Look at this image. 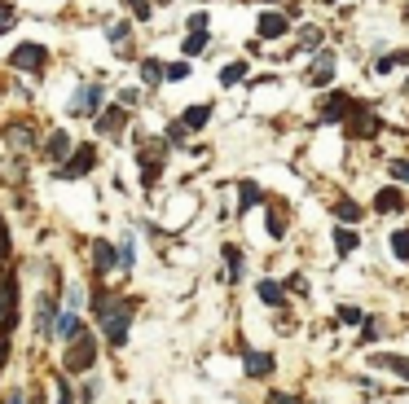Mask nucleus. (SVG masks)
Segmentation results:
<instances>
[{"instance_id": "obj_1", "label": "nucleus", "mask_w": 409, "mask_h": 404, "mask_svg": "<svg viewBox=\"0 0 409 404\" xmlns=\"http://www.w3.org/2000/svg\"><path fill=\"white\" fill-rule=\"evenodd\" d=\"M128 321H133V299H123L119 308L110 303V308L101 312V334H106L110 347H123L128 343Z\"/></svg>"}, {"instance_id": "obj_2", "label": "nucleus", "mask_w": 409, "mask_h": 404, "mask_svg": "<svg viewBox=\"0 0 409 404\" xmlns=\"http://www.w3.org/2000/svg\"><path fill=\"white\" fill-rule=\"evenodd\" d=\"M93 356H97V347H93V339L80 330V343L71 339V351H66V369H71V373H80V369H88V365H93Z\"/></svg>"}, {"instance_id": "obj_3", "label": "nucleus", "mask_w": 409, "mask_h": 404, "mask_svg": "<svg viewBox=\"0 0 409 404\" xmlns=\"http://www.w3.org/2000/svg\"><path fill=\"white\" fill-rule=\"evenodd\" d=\"M9 62H14L18 70H40V66H44V48H40V44H18L14 53H9Z\"/></svg>"}, {"instance_id": "obj_4", "label": "nucleus", "mask_w": 409, "mask_h": 404, "mask_svg": "<svg viewBox=\"0 0 409 404\" xmlns=\"http://www.w3.org/2000/svg\"><path fill=\"white\" fill-rule=\"evenodd\" d=\"M93 163H97V154H93V145H80V154H75V163H66L58 176H66V181H75V176H88L93 171Z\"/></svg>"}, {"instance_id": "obj_5", "label": "nucleus", "mask_w": 409, "mask_h": 404, "mask_svg": "<svg viewBox=\"0 0 409 404\" xmlns=\"http://www.w3.org/2000/svg\"><path fill=\"white\" fill-rule=\"evenodd\" d=\"M101 97H106V92H101L97 84H88L84 92H75V97H71V115H84V110H97V106H101Z\"/></svg>"}, {"instance_id": "obj_6", "label": "nucleus", "mask_w": 409, "mask_h": 404, "mask_svg": "<svg viewBox=\"0 0 409 404\" xmlns=\"http://www.w3.org/2000/svg\"><path fill=\"white\" fill-rule=\"evenodd\" d=\"M352 110H356L352 101H348L343 92H335V97L326 101V110H321V123H339V119H343V115H352Z\"/></svg>"}, {"instance_id": "obj_7", "label": "nucleus", "mask_w": 409, "mask_h": 404, "mask_svg": "<svg viewBox=\"0 0 409 404\" xmlns=\"http://www.w3.org/2000/svg\"><path fill=\"white\" fill-rule=\"evenodd\" d=\"M97 132H101V137H119V132H123V110H119V106L101 110V115H97Z\"/></svg>"}, {"instance_id": "obj_8", "label": "nucleus", "mask_w": 409, "mask_h": 404, "mask_svg": "<svg viewBox=\"0 0 409 404\" xmlns=\"http://www.w3.org/2000/svg\"><path fill=\"white\" fill-rule=\"evenodd\" d=\"M286 27H291V22H286V14H264V18H260V36H264V40L286 36Z\"/></svg>"}, {"instance_id": "obj_9", "label": "nucleus", "mask_w": 409, "mask_h": 404, "mask_svg": "<svg viewBox=\"0 0 409 404\" xmlns=\"http://www.w3.org/2000/svg\"><path fill=\"white\" fill-rule=\"evenodd\" d=\"M53 321H58V303H53V299H40V312H36V330H40V334H53Z\"/></svg>"}, {"instance_id": "obj_10", "label": "nucleus", "mask_w": 409, "mask_h": 404, "mask_svg": "<svg viewBox=\"0 0 409 404\" xmlns=\"http://www.w3.org/2000/svg\"><path fill=\"white\" fill-rule=\"evenodd\" d=\"M330 75H335V53H330V48H321L317 62H313V84H326Z\"/></svg>"}, {"instance_id": "obj_11", "label": "nucleus", "mask_w": 409, "mask_h": 404, "mask_svg": "<svg viewBox=\"0 0 409 404\" xmlns=\"http://www.w3.org/2000/svg\"><path fill=\"white\" fill-rule=\"evenodd\" d=\"M80 330H84V325H80V317H75V312H66V317L53 325V334H58V339H66V343H71V339H80Z\"/></svg>"}, {"instance_id": "obj_12", "label": "nucleus", "mask_w": 409, "mask_h": 404, "mask_svg": "<svg viewBox=\"0 0 409 404\" xmlns=\"http://www.w3.org/2000/svg\"><path fill=\"white\" fill-rule=\"evenodd\" d=\"M247 373H251V378L273 373V356H264V351H251V356H247Z\"/></svg>"}, {"instance_id": "obj_13", "label": "nucleus", "mask_w": 409, "mask_h": 404, "mask_svg": "<svg viewBox=\"0 0 409 404\" xmlns=\"http://www.w3.org/2000/svg\"><path fill=\"white\" fill-rule=\"evenodd\" d=\"M93 260H97L101 272H110V268H115V246H110V242H93Z\"/></svg>"}, {"instance_id": "obj_14", "label": "nucleus", "mask_w": 409, "mask_h": 404, "mask_svg": "<svg viewBox=\"0 0 409 404\" xmlns=\"http://www.w3.org/2000/svg\"><path fill=\"white\" fill-rule=\"evenodd\" d=\"M207 115H212V106H190V110L181 115V128H202Z\"/></svg>"}, {"instance_id": "obj_15", "label": "nucleus", "mask_w": 409, "mask_h": 404, "mask_svg": "<svg viewBox=\"0 0 409 404\" xmlns=\"http://www.w3.org/2000/svg\"><path fill=\"white\" fill-rule=\"evenodd\" d=\"M260 299L269 303V308H282V303H286V299H282V286H277V282H260Z\"/></svg>"}, {"instance_id": "obj_16", "label": "nucleus", "mask_w": 409, "mask_h": 404, "mask_svg": "<svg viewBox=\"0 0 409 404\" xmlns=\"http://www.w3.org/2000/svg\"><path fill=\"white\" fill-rule=\"evenodd\" d=\"M374 211H400V193H396V189H383V193L374 198Z\"/></svg>"}, {"instance_id": "obj_17", "label": "nucleus", "mask_w": 409, "mask_h": 404, "mask_svg": "<svg viewBox=\"0 0 409 404\" xmlns=\"http://www.w3.org/2000/svg\"><path fill=\"white\" fill-rule=\"evenodd\" d=\"M238 193H242V202H238V207H242V211L251 207V202H264V189H260V185H251V181H247V185H242Z\"/></svg>"}, {"instance_id": "obj_18", "label": "nucleus", "mask_w": 409, "mask_h": 404, "mask_svg": "<svg viewBox=\"0 0 409 404\" xmlns=\"http://www.w3.org/2000/svg\"><path fill=\"white\" fill-rule=\"evenodd\" d=\"M356 242H361V238H356L352 229H339V233H335V250H339V255H348V250H352Z\"/></svg>"}, {"instance_id": "obj_19", "label": "nucleus", "mask_w": 409, "mask_h": 404, "mask_svg": "<svg viewBox=\"0 0 409 404\" xmlns=\"http://www.w3.org/2000/svg\"><path fill=\"white\" fill-rule=\"evenodd\" d=\"M66 149H71V141H66V132H53V137H48V154H53V159H62V154H66Z\"/></svg>"}, {"instance_id": "obj_20", "label": "nucleus", "mask_w": 409, "mask_h": 404, "mask_svg": "<svg viewBox=\"0 0 409 404\" xmlns=\"http://www.w3.org/2000/svg\"><path fill=\"white\" fill-rule=\"evenodd\" d=\"M374 365H388L392 373H400V378H409V361H405V356H383V361H374Z\"/></svg>"}, {"instance_id": "obj_21", "label": "nucleus", "mask_w": 409, "mask_h": 404, "mask_svg": "<svg viewBox=\"0 0 409 404\" xmlns=\"http://www.w3.org/2000/svg\"><path fill=\"white\" fill-rule=\"evenodd\" d=\"M242 75H247V66H242V62H234V66H224V70H220V84H238Z\"/></svg>"}, {"instance_id": "obj_22", "label": "nucleus", "mask_w": 409, "mask_h": 404, "mask_svg": "<svg viewBox=\"0 0 409 404\" xmlns=\"http://www.w3.org/2000/svg\"><path fill=\"white\" fill-rule=\"evenodd\" d=\"M141 75H145V84H159L163 80V66L159 62H141Z\"/></svg>"}, {"instance_id": "obj_23", "label": "nucleus", "mask_w": 409, "mask_h": 404, "mask_svg": "<svg viewBox=\"0 0 409 404\" xmlns=\"http://www.w3.org/2000/svg\"><path fill=\"white\" fill-rule=\"evenodd\" d=\"M224 260H229V277H242V255H238V250H234V246H229V250H224Z\"/></svg>"}, {"instance_id": "obj_24", "label": "nucleus", "mask_w": 409, "mask_h": 404, "mask_svg": "<svg viewBox=\"0 0 409 404\" xmlns=\"http://www.w3.org/2000/svg\"><path fill=\"white\" fill-rule=\"evenodd\" d=\"M392 250L400 260H409V233H392Z\"/></svg>"}, {"instance_id": "obj_25", "label": "nucleus", "mask_w": 409, "mask_h": 404, "mask_svg": "<svg viewBox=\"0 0 409 404\" xmlns=\"http://www.w3.org/2000/svg\"><path fill=\"white\" fill-rule=\"evenodd\" d=\"M14 22H18V18H14V5H5V0H0V31L14 27Z\"/></svg>"}, {"instance_id": "obj_26", "label": "nucleus", "mask_w": 409, "mask_h": 404, "mask_svg": "<svg viewBox=\"0 0 409 404\" xmlns=\"http://www.w3.org/2000/svg\"><path fill=\"white\" fill-rule=\"evenodd\" d=\"M185 75H190V66H185V62H176V66H167V70H163V80H185Z\"/></svg>"}, {"instance_id": "obj_27", "label": "nucleus", "mask_w": 409, "mask_h": 404, "mask_svg": "<svg viewBox=\"0 0 409 404\" xmlns=\"http://www.w3.org/2000/svg\"><path fill=\"white\" fill-rule=\"evenodd\" d=\"M202 44H207V36H202V31H194V36L185 40V53H198V48H202Z\"/></svg>"}, {"instance_id": "obj_28", "label": "nucleus", "mask_w": 409, "mask_h": 404, "mask_svg": "<svg viewBox=\"0 0 409 404\" xmlns=\"http://www.w3.org/2000/svg\"><path fill=\"white\" fill-rule=\"evenodd\" d=\"M106 36H110V40H128V22H110Z\"/></svg>"}, {"instance_id": "obj_29", "label": "nucleus", "mask_w": 409, "mask_h": 404, "mask_svg": "<svg viewBox=\"0 0 409 404\" xmlns=\"http://www.w3.org/2000/svg\"><path fill=\"white\" fill-rule=\"evenodd\" d=\"M392 176H396V181H405V185H409V163H392Z\"/></svg>"}, {"instance_id": "obj_30", "label": "nucleus", "mask_w": 409, "mask_h": 404, "mask_svg": "<svg viewBox=\"0 0 409 404\" xmlns=\"http://www.w3.org/2000/svg\"><path fill=\"white\" fill-rule=\"evenodd\" d=\"M190 31H207V14H194L190 18Z\"/></svg>"}, {"instance_id": "obj_31", "label": "nucleus", "mask_w": 409, "mask_h": 404, "mask_svg": "<svg viewBox=\"0 0 409 404\" xmlns=\"http://www.w3.org/2000/svg\"><path fill=\"white\" fill-rule=\"evenodd\" d=\"M378 75H388V70H396V58H378V66H374Z\"/></svg>"}, {"instance_id": "obj_32", "label": "nucleus", "mask_w": 409, "mask_h": 404, "mask_svg": "<svg viewBox=\"0 0 409 404\" xmlns=\"http://www.w3.org/2000/svg\"><path fill=\"white\" fill-rule=\"evenodd\" d=\"M339 216L343 220H356V202H339Z\"/></svg>"}, {"instance_id": "obj_33", "label": "nucleus", "mask_w": 409, "mask_h": 404, "mask_svg": "<svg viewBox=\"0 0 409 404\" xmlns=\"http://www.w3.org/2000/svg\"><path fill=\"white\" fill-rule=\"evenodd\" d=\"M58 404H71V387L66 383H58Z\"/></svg>"}, {"instance_id": "obj_34", "label": "nucleus", "mask_w": 409, "mask_h": 404, "mask_svg": "<svg viewBox=\"0 0 409 404\" xmlns=\"http://www.w3.org/2000/svg\"><path fill=\"white\" fill-rule=\"evenodd\" d=\"M133 9H137V18H150V5H145V0H133Z\"/></svg>"}, {"instance_id": "obj_35", "label": "nucleus", "mask_w": 409, "mask_h": 404, "mask_svg": "<svg viewBox=\"0 0 409 404\" xmlns=\"http://www.w3.org/2000/svg\"><path fill=\"white\" fill-rule=\"evenodd\" d=\"M273 404H299V400H291V395H273Z\"/></svg>"}, {"instance_id": "obj_36", "label": "nucleus", "mask_w": 409, "mask_h": 404, "mask_svg": "<svg viewBox=\"0 0 409 404\" xmlns=\"http://www.w3.org/2000/svg\"><path fill=\"white\" fill-rule=\"evenodd\" d=\"M5 404H22V395H9V400H5Z\"/></svg>"}]
</instances>
